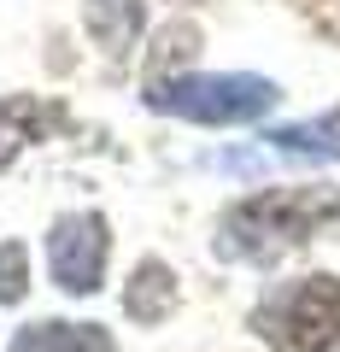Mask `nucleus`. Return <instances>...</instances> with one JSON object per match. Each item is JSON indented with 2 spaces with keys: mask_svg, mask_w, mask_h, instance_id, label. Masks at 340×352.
<instances>
[{
  "mask_svg": "<svg viewBox=\"0 0 340 352\" xmlns=\"http://www.w3.org/2000/svg\"><path fill=\"white\" fill-rule=\"evenodd\" d=\"M335 217H340V188H264L223 212L217 252L247 258V264H270L282 252H293L299 241H311L317 229H328Z\"/></svg>",
  "mask_w": 340,
  "mask_h": 352,
  "instance_id": "nucleus-1",
  "label": "nucleus"
},
{
  "mask_svg": "<svg viewBox=\"0 0 340 352\" xmlns=\"http://www.w3.org/2000/svg\"><path fill=\"white\" fill-rule=\"evenodd\" d=\"M252 329L276 352H340V276L282 282L252 311Z\"/></svg>",
  "mask_w": 340,
  "mask_h": 352,
  "instance_id": "nucleus-2",
  "label": "nucleus"
},
{
  "mask_svg": "<svg viewBox=\"0 0 340 352\" xmlns=\"http://www.w3.org/2000/svg\"><path fill=\"white\" fill-rule=\"evenodd\" d=\"M282 100V88L270 76H247V71H223V76H170V82L147 88L152 112L188 118V124H252Z\"/></svg>",
  "mask_w": 340,
  "mask_h": 352,
  "instance_id": "nucleus-3",
  "label": "nucleus"
},
{
  "mask_svg": "<svg viewBox=\"0 0 340 352\" xmlns=\"http://www.w3.org/2000/svg\"><path fill=\"white\" fill-rule=\"evenodd\" d=\"M106 252H112V235H106V217L100 212H76L59 217L47 235V264H53V282L65 294H94L106 282Z\"/></svg>",
  "mask_w": 340,
  "mask_h": 352,
  "instance_id": "nucleus-4",
  "label": "nucleus"
},
{
  "mask_svg": "<svg viewBox=\"0 0 340 352\" xmlns=\"http://www.w3.org/2000/svg\"><path fill=\"white\" fill-rule=\"evenodd\" d=\"M12 352H112V335H106L100 323H65V317H47V323L18 329Z\"/></svg>",
  "mask_w": 340,
  "mask_h": 352,
  "instance_id": "nucleus-5",
  "label": "nucleus"
},
{
  "mask_svg": "<svg viewBox=\"0 0 340 352\" xmlns=\"http://www.w3.org/2000/svg\"><path fill=\"white\" fill-rule=\"evenodd\" d=\"M59 106H41L30 100V94H12V100H0V164L18 159V153L30 147V141H41L47 129H59Z\"/></svg>",
  "mask_w": 340,
  "mask_h": 352,
  "instance_id": "nucleus-6",
  "label": "nucleus"
},
{
  "mask_svg": "<svg viewBox=\"0 0 340 352\" xmlns=\"http://www.w3.org/2000/svg\"><path fill=\"white\" fill-rule=\"evenodd\" d=\"M170 305H177V276H170V264L141 258L135 276L124 282V311L135 317V323H164Z\"/></svg>",
  "mask_w": 340,
  "mask_h": 352,
  "instance_id": "nucleus-7",
  "label": "nucleus"
},
{
  "mask_svg": "<svg viewBox=\"0 0 340 352\" xmlns=\"http://www.w3.org/2000/svg\"><path fill=\"white\" fill-rule=\"evenodd\" d=\"M82 24H89V36L106 53H124L141 36V0H89L82 6Z\"/></svg>",
  "mask_w": 340,
  "mask_h": 352,
  "instance_id": "nucleus-8",
  "label": "nucleus"
},
{
  "mask_svg": "<svg viewBox=\"0 0 340 352\" xmlns=\"http://www.w3.org/2000/svg\"><path fill=\"white\" fill-rule=\"evenodd\" d=\"M264 141H276L282 153H311V159H340V106L323 118H311V124H282L270 129Z\"/></svg>",
  "mask_w": 340,
  "mask_h": 352,
  "instance_id": "nucleus-9",
  "label": "nucleus"
},
{
  "mask_svg": "<svg viewBox=\"0 0 340 352\" xmlns=\"http://www.w3.org/2000/svg\"><path fill=\"white\" fill-rule=\"evenodd\" d=\"M30 294V252L18 241H0V305H12Z\"/></svg>",
  "mask_w": 340,
  "mask_h": 352,
  "instance_id": "nucleus-10",
  "label": "nucleus"
}]
</instances>
